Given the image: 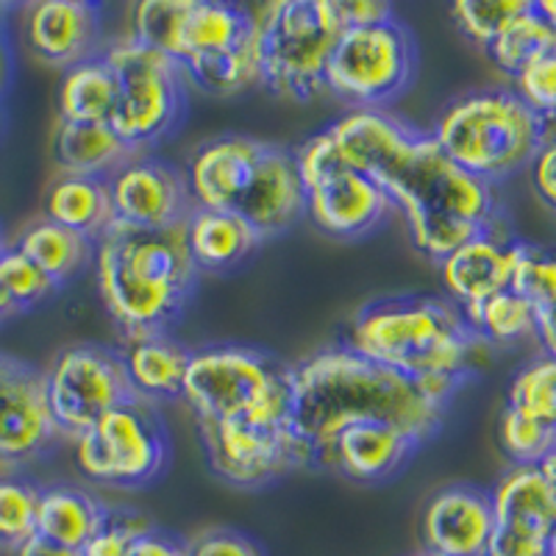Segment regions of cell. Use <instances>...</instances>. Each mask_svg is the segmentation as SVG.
I'll return each mask as SVG.
<instances>
[{
	"instance_id": "obj_47",
	"label": "cell",
	"mask_w": 556,
	"mask_h": 556,
	"mask_svg": "<svg viewBox=\"0 0 556 556\" xmlns=\"http://www.w3.org/2000/svg\"><path fill=\"white\" fill-rule=\"evenodd\" d=\"M534 340L543 348V356L556 359V306L548 309H534Z\"/></svg>"
},
{
	"instance_id": "obj_20",
	"label": "cell",
	"mask_w": 556,
	"mask_h": 556,
	"mask_svg": "<svg viewBox=\"0 0 556 556\" xmlns=\"http://www.w3.org/2000/svg\"><path fill=\"white\" fill-rule=\"evenodd\" d=\"M26 37L45 64L76 67L96 56L101 7L89 0H42L28 12Z\"/></svg>"
},
{
	"instance_id": "obj_8",
	"label": "cell",
	"mask_w": 556,
	"mask_h": 556,
	"mask_svg": "<svg viewBox=\"0 0 556 556\" xmlns=\"http://www.w3.org/2000/svg\"><path fill=\"white\" fill-rule=\"evenodd\" d=\"M103 56L121 78V98L109 121L114 134L131 153L167 137L184 114L181 67L134 37L112 45Z\"/></svg>"
},
{
	"instance_id": "obj_13",
	"label": "cell",
	"mask_w": 556,
	"mask_h": 556,
	"mask_svg": "<svg viewBox=\"0 0 556 556\" xmlns=\"http://www.w3.org/2000/svg\"><path fill=\"white\" fill-rule=\"evenodd\" d=\"M112 223L137 231H159L187 223L195 212L187 176L151 156H131L106 178Z\"/></svg>"
},
{
	"instance_id": "obj_48",
	"label": "cell",
	"mask_w": 556,
	"mask_h": 556,
	"mask_svg": "<svg viewBox=\"0 0 556 556\" xmlns=\"http://www.w3.org/2000/svg\"><path fill=\"white\" fill-rule=\"evenodd\" d=\"M7 14H9V7L0 3V101H3V92H7L9 84H12V73H14V53L7 34Z\"/></svg>"
},
{
	"instance_id": "obj_34",
	"label": "cell",
	"mask_w": 556,
	"mask_h": 556,
	"mask_svg": "<svg viewBox=\"0 0 556 556\" xmlns=\"http://www.w3.org/2000/svg\"><path fill=\"white\" fill-rule=\"evenodd\" d=\"M42 486L17 473L0 476V548H17L37 534Z\"/></svg>"
},
{
	"instance_id": "obj_28",
	"label": "cell",
	"mask_w": 556,
	"mask_h": 556,
	"mask_svg": "<svg viewBox=\"0 0 556 556\" xmlns=\"http://www.w3.org/2000/svg\"><path fill=\"white\" fill-rule=\"evenodd\" d=\"M106 506L76 486H42L37 509V534L70 551H81L101 529Z\"/></svg>"
},
{
	"instance_id": "obj_56",
	"label": "cell",
	"mask_w": 556,
	"mask_h": 556,
	"mask_svg": "<svg viewBox=\"0 0 556 556\" xmlns=\"http://www.w3.org/2000/svg\"><path fill=\"white\" fill-rule=\"evenodd\" d=\"M0 248H3V240H0Z\"/></svg>"
},
{
	"instance_id": "obj_35",
	"label": "cell",
	"mask_w": 556,
	"mask_h": 556,
	"mask_svg": "<svg viewBox=\"0 0 556 556\" xmlns=\"http://www.w3.org/2000/svg\"><path fill=\"white\" fill-rule=\"evenodd\" d=\"M506 406L556 429V359L540 356L526 365L513 379Z\"/></svg>"
},
{
	"instance_id": "obj_36",
	"label": "cell",
	"mask_w": 556,
	"mask_h": 556,
	"mask_svg": "<svg viewBox=\"0 0 556 556\" xmlns=\"http://www.w3.org/2000/svg\"><path fill=\"white\" fill-rule=\"evenodd\" d=\"M187 9H190V0H142V3L134 7L131 37L176 62L178 34H181Z\"/></svg>"
},
{
	"instance_id": "obj_53",
	"label": "cell",
	"mask_w": 556,
	"mask_h": 556,
	"mask_svg": "<svg viewBox=\"0 0 556 556\" xmlns=\"http://www.w3.org/2000/svg\"><path fill=\"white\" fill-rule=\"evenodd\" d=\"M556 139V114L554 117H548V121H543V142H554Z\"/></svg>"
},
{
	"instance_id": "obj_44",
	"label": "cell",
	"mask_w": 556,
	"mask_h": 556,
	"mask_svg": "<svg viewBox=\"0 0 556 556\" xmlns=\"http://www.w3.org/2000/svg\"><path fill=\"white\" fill-rule=\"evenodd\" d=\"M334 9L342 28L374 26V23L395 17L390 3H379V0H334Z\"/></svg>"
},
{
	"instance_id": "obj_24",
	"label": "cell",
	"mask_w": 556,
	"mask_h": 556,
	"mask_svg": "<svg viewBox=\"0 0 556 556\" xmlns=\"http://www.w3.org/2000/svg\"><path fill=\"white\" fill-rule=\"evenodd\" d=\"M187 242L198 270H231L260 245V237L237 212L198 208L187 220Z\"/></svg>"
},
{
	"instance_id": "obj_23",
	"label": "cell",
	"mask_w": 556,
	"mask_h": 556,
	"mask_svg": "<svg viewBox=\"0 0 556 556\" xmlns=\"http://www.w3.org/2000/svg\"><path fill=\"white\" fill-rule=\"evenodd\" d=\"M126 362V374L131 381L137 399L170 401L184 395V379L190 367L192 351L170 340V334H148L126 340L121 351Z\"/></svg>"
},
{
	"instance_id": "obj_54",
	"label": "cell",
	"mask_w": 556,
	"mask_h": 556,
	"mask_svg": "<svg viewBox=\"0 0 556 556\" xmlns=\"http://www.w3.org/2000/svg\"><path fill=\"white\" fill-rule=\"evenodd\" d=\"M545 556H556V526H554V531H551V538H548V551H545Z\"/></svg>"
},
{
	"instance_id": "obj_15",
	"label": "cell",
	"mask_w": 556,
	"mask_h": 556,
	"mask_svg": "<svg viewBox=\"0 0 556 556\" xmlns=\"http://www.w3.org/2000/svg\"><path fill=\"white\" fill-rule=\"evenodd\" d=\"M306 215L320 231L331 237H362L374 231L392 201L379 184L370 181L365 173L354 170L337 156L320 176L304 184Z\"/></svg>"
},
{
	"instance_id": "obj_18",
	"label": "cell",
	"mask_w": 556,
	"mask_h": 556,
	"mask_svg": "<svg viewBox=\"0 0 556 556\" xmlns=\"http://www.w3.org/2000/svg\"><path fill=\"white\" fill-rule=\"evenodd\" d=\"M260 139L228 134L212 139L192 156L187 184L198 208L235 212L253 181L262 156Z\"/></svg>"
},
{
	"instance_id": "obj_38",
	"label": "cell",
	"mask_w": 556,
	"mask_h": 556,
	"mask_svg": "<svg viewBox=\"0 0 556 556\" xmlns=\"http://www.w3.org/2000/svg\"><path fill=\"white\" fill-rule=\"evenodd\" d=\"M529 3L531 0H456L451 17L470 42L486 48Z\"/></svg>"
},
{
	"instance_id": "obj_9",
	"label": "cell",
	"mask_w": 556,
	"mask_h": 556,
	"mask_svg": "<svg viewBox=\"0 0 556 556\" xmlns=\"http://www.w3.org/2000/svg\"><path fill=\"white\" fill-rule=\"evenodd\" d=\"M170 459V437L153 404L131 399L114 406L76 440V462L87 479L106 486L151 484Z\"/></svg>"
},
{
	"instance_id": "obj_27",
	"label": "cell",
	"mask_w": 556,
	"mask_h": 556,
	"mask_svg": "<svg viewBox=\"0 0 556 556\" xmlns=\"http://www.w3.org/2000/svg\"><path fill=\"white\" fill-rule=\"evenodd\" d=\"M45 220L98 242L112 226V198L106 178L59 176L45 195Z\"/></svg>"
},
{
	"instance_id": "obj_30",
	"label": "cell",
	"mask_w": 556,
	"mask_h": 556,
	"mask_svg": "<svg viewBox=\"0 0 556 556\" xmlns=\"http://www.w3.org/2000/svg\"><path fill=\"white\" fill-rule=\"evenodd\" d=\"M14 248L28 256L56 287L70 276H76L96 256V242L51 220L31 223Z\"/></svg>"
},
{
	"instance_id": "obj_57",
	"label": "cell",
	"mask_w": 556,
	"mask_h": 556,
	"mask_svg": "<svg viewBox=\"0 0 556 556\" xmlns=\"http://www.w3.org/2000/svg\"><path fill=\"white\" fill-rule=\"evenodd\" d=\"M420 556H429V554H420Z\"/></svg>"
},
{
	"instance_id": "obj_50",
	"label": "cell",
	"mask_w": 556,
	"mask_h": 556,
	"mask_svg": "<svg viewBox=\"0 0 556 556\" xmlns=\"http://www.w3.org/2000/svg\"><path fill=\"white\" fill-rule=\"evenodd\" d=\"M531 7L556 31V0H531Z\"/></svg>"
},
{
	"instance_id": "obj_32",
	"label": "cell",
	"mask_w": 556,
	"mask_h": 556,
	"mask_svg": "<svg viewBox=\"0 0 556 556\" xmlns=\"http://www.w3.org/2000/svg\"><path fill=\"white\" fill-rule=\"evenodd\" d=\"M556 51V31L534 12V7L529 3L526 12H520L518 17L486 45V53L495 62V67L504 70L506 76H518L523 73L529 64H534L538 59L548 56Z\"/></svg>"
},
{
	"instance_id": "obj_14",
	"label": "cell",
	"mask_w": 556,
	"mask_h": 556,
	"mask_svg": "<svg viewBox=\"0 0 556 556\" xmlns=\"http://www.w3.org/2000/svg\"><path fill=\"white\" fill-rule=\"evenodd\" d=\"M56 437L45 404V374L0 351V465L39 459Z\"/></svg>"
},
{
	"instance_id": "obj_17",
	"label": "cell",
	"mask_w": 556,
	"mask_h": 556,
	"mask_svg": "<svg viewBox=\"0 0 556 556\" xmlns=\"http://www.w3.org/2000/svg\"><path fill=\"white\" fill-rule=\"evenodd\" d=\"M493 526L490 493L470 484H451L426 504L420 534L429 556H484Z\"/></svg>"
},
{
	"instance_id": "obj_26",
	"label": "cell",
	"mask_w": 556,
	"mask_h": 556,
	"mask_svg": "<svg viewBox=\"0 0 556 556\" xmlns=\"http://www.w3.org/2000/svg\"><path fill=\"white\" fill-rule=\"evenodd\" d=\"M56 165L64 176L109 178L134 156L109 123H67L56 128Z\"/></svg>"
},
{
	"instance_id": "obj_51",
	"label": "cell",
	"mask_w": 556,
	"mask_h": 556,
	"mask_svg": "<svg viewBox=\"0 0 556 556\" xmlns=\"http://www.w3.org/2000/svg\"><path fill=\"white\" fill-rule=\"evenodd\" d=\"M538 468H540V473L548 479V484L554 486V493H556V445L543 456V462H540Z\"/></svg>"
},
{
	"instance_id": "obj_25",
	"label": "cell",
	"mask_w": 556,
	"mask_h": 556,
	"mask_svg": "<svg viewBox=\"0 0 556 556\" xmlns=\"http://www.w3.org/2000/svg\"><path fill=\"white\" fill-rule=\"evenodd\" d=\"M253 34V14L242 7L217 0H190L178 34V67L203 53L228 51L235 45L248 42Z\"/></svg>"
},
{
	"instance_id": "obj_37",
	"label": "cell",
	"mask_w": 556,
	"mask_h": 556,
	"mask_svg": "<svg viewBox=\"0 0 556 556\" xmlns=\"http://www.w3.org/2000/svg\"><path fill=\"white\" fill-rule=\"evenodd\" d=\"M509 290L526 298L534 309L556 306V251L520 242Z\"/></svg>"
},
{
	"instance_id": "obj_2",
	"label": "cell",
	"mask_w": 556,
	"mask_h": 556,
	"mask_svg": "<svg viewBox=\"0 0 556 556\" xmlns=\"http://www.w3.org/2000/svg\"><path fill=\"white\" fill-rule=\"evenodd\" d=\"M456 376H409L356 354L326 348L292 367V429L306 443L312 465L345 426L387 424L424 445L445 417Z\"/></svg>"
},
{
	"instance_id": "obj_41",
	"label": "cell",
	"mask_w": 556,
	"mask_h": 556,
	"mask_svg": "<svg viewBox=\"0 0 556 556\" xmlns=\"http://www.w3.org/2000/svg\"><path fill=\"white\" fill-rule=\"evenodd\" d=\"M153 529L151 518L137 509H106L101 529L81 548V556H126L137 538Z\"/></svg>"
},
{
	"instance_id": "obj_4",
	"label": "cell",
	"mask_w": 556,
	"mask_h": 556,
	"mask_svg": "<svg viewBox=\"0 0 556 556\" xmlns=\"http://www.w3.org/2000/svg\"><path fill=\"white\" fill-rule=\"evenodd\" d=\"M345 348L399 374L465 379L486 342L451 301L399 295L367 304L348 329Z\"/></svg>"
},
{
	"instance_id": "obj_31",
	"label": "cell",
	"mask_w": 556,
	"mask_h": 556,
	"mask_svg": "<svg viewBox=\"0 0 556 556\" xmlns=\"http://www.w3.org/2000/svg\"><path fill=\"white\" fill-rule=\"evenodd\" d=\"M181 73L208 96L226 98L245 92V89L262 84L260 51H256V34L248 42L235 45L228 51L203 53L181 64Z\"/></svg>"
},
{
	"instance_id": "obj_16",
	"label": "cell",
	"mask_w": 556,
	"mask_h": 556,
	"mask_svg": "<svg viewBox=\"0 0 556 556\" xmlns=\"http://www.w3.org/2000/svg\"><path fill=\"white\" fill-rule=\"evenodd\" d=\"M235 212L256 231L260 240L285 235L287 228L295 226L306 215V190L295 151L265 142L260 167Z\"/></svg>"
},
{
	"instance_id": "obj_40",
	"label": "cell",
	"mask_w": 556,
	"mask_h": 556,
	"mask_svg": "<svg viewBox=\"0 0 556 556\" xmlns=\"http://www.w3.org/2000/svg\"><path fill=\"white\" fill-rule=\"evenodd\" d=\"M0 285L7 287L12 301L17 304L20 312L31 309L39 301L51 295L56 290L51 278L45 276L28 256L17 251L14 245L0 248Z\"/></svg>"
},
{
	"instance_id": "obj_7",
	"label": "cell",
	"mask_w": 556,
	"mask_h": 556,
	"mask_svg": "<svg viewBox=\"0 0 556 556\" xmlns=\"http://www.w3.org/2000/svg\"><path fill=\"white\" fill-rule=\"evenodd\" d=\"M251 14L262 84L273 96L309 101L326 89V64L345 31L334 0H273Z\"/></svg>"
},
{
	"instance_id": "obj_29",
	"label": "cell",
	"mask_w": 556,
	"mask_h": 556,
	"mask_svg": "<svg viewBox=\"0 0 556 556\" xmlns=\"http://www.w3.org/2000/svg\"><path fill=\"white\" fill-rule=\"evenodd\" d=\"M121 98V78L106 56L70 67L59 87V112L67 123H109Z\"/></svg>"
},
{
	"instance_id": "obj_5",
	"label": "cell",
	"mask_w": 556,
	"mask_h": 556,
	"mask_svg": "<svg viewBox=\"0 0 556 556\" xmlns=\"http://www.w3.org/2000/svg\"><path fill=\"white\" fill-rule=\"evenodd\" d=\"M431 137L454 165L495 184L534 162L543 148V117L513 89H481L445 106Z\"/></svg>"
},
{
	"instance_id": "obj_45",
	"label": "cell",
	"mask_w": 556,
	"mask_h": 556,
	"mask_svg": "<svg viewBox=\"0 0 556 556\" xmlns=\"http://www.w3.org/2000/svg\"><path fill=\"white\" fill-rule=\"evenodd\" d=\"M531 184L538 195L543 198L545 206L556 212V139L554 142H543L540 153L531 162Z\"/></svg>"
},
{
	"instance_id": "obj_3",
	"label": "cell",
	"mask_w": 556,
	"mask_h": 556,
	"mask_svg": "<svg viewBox=\"0 0 556 556\" xmlns=\"http://www.w3.org/2000/svg\"><path fill=\"white\" fill-rule=\"evenodd\" d=\"M98 292L123 337L167 334L195 287L187 223L159 231L112 226L96 242Z\"/></svg>"
},
{
	"instance_id": "obj_11",
	"label": "cell",
	"mask_w": 556,
	"mask_h": 556,
	"mask_svg": "<svg viewBox=\"0 0 556 556\" xmlns=\"http://www.w3.org/2000/svg\"><path fill=\"white\" fill-rule=\"evenodd\" d=\"M137 399L121 351L92 345H70L45 370V404L59 434L78 440L114 406Z\"/></svg>"
},
{
	"instance_id": "obj_42",
	"label": "cell",
	"mask_w": 556,
	"mask_h": 556,
	"mask_svg": "<svg viewBox=\"0 0 556 556\" xmlns=\"http://www.w3.org/2000/svg\"><path fill=\"white\" fill-rule=\"evenodd\" d=\"M515 96L531 109V112L548 121L556 114V51L538 59L534 64L515 76Z\"/></svg>"
},
{
	"instance_id": "obj_52",
	"label": "cell",
	"mask_w": 556,
	"mask_h": 556,
	"mask_svg": "<svg viewBox=\"0 0 556 556\" xmlns=\"http://www.w3.org/2000/svg\"><path fill=\"white\" fill-rule=\"evenodd\" d=\"M17 304H14L12 301V295H9L7 292V287L0 285V320H3V317H12V315H17Z\"/></svg>"
},
{
	"instance_id": "obj_43",
	"label": "cell",
	"mask_w": 556,
	"mask_h": 556,
	"mask_svg": "<svg viewBox=\"0 0 556 556\" xmlns=\"http://www.w3.org/2000/svg\"><path fill=\"white\" fill-rule=\"evenodd\" d=\"M190 556H265L260 543H253L242 531L208 529L187 543Z\"/></svg>"
},
{
	"instance_id": "obj_19",
	"label": "cell",
	"mask_w": 556,
	"mask_h": 556,
	"mask_svg": "<svg viewBox=\"0 0 556 556\" xmlns=\"http://www.w3.org/2000/svg\"><path fill=\"white\" fill-rule=\"evenodd\" d=\"M518 245L520 240L506 237L501 228H490L440 262L445 290L451 292L459 309L479 306L495 292L509 290Z\"/></svg>"
},
{
	"instance_id": "obj_6",
	"label": "cell",
	"mask_w": 556,
	"mask_h": 556,
	"mask_svg": "<svg viewBox=\"0 0 556 556\" xmlns=\"http://www.w3.org/2000/svg\"><path fill=\"white\" fill-rule=\"evenodd\" d=\"M198 424L292 420V367L248 345L192 351L184 395Z\"/></svg>"
},
{
	"instance_id": "obj_10",
	"label": "cell",
	"mask_w": 556,
	"mask_h": 556,
	"mask_svg": "<svg viewBox=\"0 0 556 556\" xmlns=\"http://www.w3.org/2000/svg\"><path fill=\"white\" fill-rule=\"evenodd\" d=\"M415 64V39L395 17L345 28L326 64V89L345 103L374 109L409 87Z\"/></svg>"
},
{
	"instance_id": "obj_21",
	"label": "cell",
	"mask_w": 556,
	"mask_h": 556,
	"mask_svg": "<svg viewBox=\"0 0 556 556\" xmlns=\"http://www.w3.org/2000/svg\"><path fill=\"white\" fill-rule=\"evenodd\" d=\"M417 443L409 434L387 424H354L345 426L317 456V468L337 470L354 481H381L399 473Z\"/></svg>"
},
{
	"instance_id": "obj_22",
	"label": "cell",
	"mask_w": 556,
	"mask_h": 556,
	"mask_svg": "<svg viewBox=\"0 0 556 556\" xmlns=\"http://www.w3.org/2000/svg\"><path fill=\"white\" fill-rule=\"evenodd\" d=\"M493 501V531L548 545L556 526V493L538 465H515L501 476Z\"/></svg>"
},
{
	"instance_id": "obj_12",
	"label": "cell",
	"mask_w": 556,
	"mask_h": 556,
	"mask_svg": "<svg viewBox=\"0 0 556 556\" xmlns=\"http://www.w3.org/2000/svg\"><path fill=\"white\" fill-rule=\"evenodd\" d=\"M208 468L235 486H262L312 465L292 420H231L198 424Z\"/></svg>"
},
{
	"instance_id": "obj_39",
	"label": "cell",
	"mask_w": 556,
	"mask_h": 556,
	"mask_svg": "<svg viewBox=\"0 0 556 556\" xmlns=\"http://www.w3.org/2000/svg\"><path fill=\"white\" fill-rule=\"evenodd\" d=\"M498 440L504 454L515 465H540L543 456L556 445V429L506 406L498 420Z\"/></svg>"
},
{
	"instance_id": "obj_55",
	"label": "cell",
	"mask_w": 556,
	"mask_h": 556,
	"mask_svg": "<svg viewBox=\"0 0 556 556\" xmlns=\"http://www.w3.org/2000/svg\"><path fill=\"white\" fill-rule=\"evenodd\" d=\"M7 131V112H3V101H0V137Z\"/></svg>"
},
{
	"instance_id": "obj_1",
	"label": "cell",
	"mask_w": 556,
	"mask_h": 556,
	"mask_svg": "<svg viewBox=\"0 0 556 556\" xmlns=\"http://www.w3.org/2000/svg\"><path fill=\"white\" fill-rule=\"evenodd\" d=\"M342 162L376 181L409 223L412 242L429 260L498 228L493 184L462 170L431 134H417L376 109H356L329 128Z\"/></svg>"
},
{
	"instance_id": "obj_49",
	"label": "cell",
	"mask_w": 556,
	"mask_h": 556,
	"mask_svg": "<svg viewBox=\"0 0 556 556\" xmlns=\"http://www.w3.org/2000/svg\"><path fill=\"white\" fill-rule=\"evenodd\" d=\"M14 556H81V551L62 548V545H56V543H51V540H45V538H39V534H34V538H28L26 543L14 548Z\"/></svg>"
},
{
	"instance_id": "obj_46",
	"label": "cell",
	"mask_w": 556,
	"mask_h": 556,
	"mask_svg": "<svg viewBox=\"0 0 556 556\" xmlns=\"http://www.w3.org/2000/svg\"><path fill=\"white\" fill-rule=\"evenodd\" d=\"M126 556H190V551L184 540L173 538L167 531L151 529L148 534L134 540Z\"/></svg>"
},
{
	"instance_id": "obj_33",
	"label": "cell",
	"mask_w": 556,
	"mask_h": 556,
	"mask_svg": "<svg viewBox=\"0 0 556 556\" xmlns=\"http://www.w3.org/2000/svg\"><path fill=\"white\" fill-rule=\"evenodd\" d=\"M468 317L470 329L490 345H509V342L534 337V306L520 298L515 290L495 292L493 298L481 301L479 306L462 309Z\"/></svg>"
}]
</instances>
